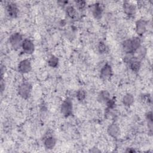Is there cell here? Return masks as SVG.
Returning <instances> with one entry per match:
<instances>
[{
	"mask_svg": "<svg viewBox=\"0 0 153 153\" xmlns=\"http://www.w3.org/2000/svg\"><path fill=\"white\" fill-rule=\"evenodd\" d=\"M112 75V69L111 65L106 63L100 69V76L103 80H107L109 79Z\"/></svg>",
	"mask_w": 153,
	"mask_h": 153,
	"instance_id": "cell-4",
	"label": "cell"
},
{
	"mask_svg": "<svg viewBox=\"0 0 153 153\" xmlns=\"http://www.w3.org/2000/svg\"><path fill=\"white\" fill-rule=\"evenodd\" d=\"M0 85H1V87H1V93H2V91L5 89V83L4 82V81L2 80V79H1V84H0Z\"/></svg>",
	"mask_w": 153,
	"mask_h": 153,
	"instance_id": "cell-26",
	"label": "cell"
},
{
	"mask_svg": "<svg viewBox=\"0 0 153 153\" xmlns=\"http://www.w3.org/2000/svg\"><path fill=\"white\" fill-rule=\"evenodd\" d=\"M146 118L148 121V126L151 131H152V112L149 111L146 114Z\"/></svg>",
	"mask_w": 153,
	"mask_h": 153,
	"instance_id": "cell-23",
	"label": "cell"
},
{
	"mask_svg": "<svg viewBox=\"0 0 153 153\" xmlns=\"http://www.w3.org/2000/svg\"><path fill=\"white\" fill-rule=\"evenodd\" d=\"M123 10L124 13L129 16H132L134 15L136 13L135 5L129 2H125L123 4Z\"/></svg>",
	"mask_w": 153,
	"mask_h": 153,
	"instance_id": "cell-10",
	"label": "cell"
},
{
	"mask_svg": "<svg viewBox=\"0 0 153 153\" xmlns=\"http://www.w3.org/2000/svg\"><path fill=\"white\" fill-rule=\"evenodd\" d=\"M107 131L109 135L113 138H117L120 134V127L116 123L110 124L107 128Z\"/></svg>",
	"mask_w": 153,
	"mask_h": 153,
	"instance_id": "cell-8",
	"label": "cell"
},
{
	"mask_svg": "<svg viewBox=\"0 0 153 153\" xmlns=\"http://www.w3.org/2000/svg\"><path fill=\"white\" fill-rule=\"evenodd\" d=\"M32 85L29 82H23L21 83L18 87V93L23 99H27L31 93Z\"/></svg>",
	"mask_w": 153,
	"mask_h": 153,
	"instance_id": "cell-1",
	"label": "cell"
},
{
	"mask_svg": "<svg viewBox=\"0 0 153 153\" xmlns=\"http://www.w3.org/2000/svg\"><path fill=\"white\" fill-rule=\"evenodd\" d=\"M23 41V39L22 35L19 32H15L13 33L9 38L10 44L15 50H17L20 47H22Z\"/></svg>",
	"mask_w": 153,
	"mask_h": 153,
	"instance_id": "cell-2",
	"label": "cell"
},
{
	"mask_svg": "<svg viewBox=\"0 0 153 153\" xmlns=\"http://www.w3.org/2000/svg\"><path fill=\"white\" fill-rule=\"evenodd\" d=\"M102 12H103V9L102 6L100 5V4L96 3L93 6L92 13L96 19H100L102 15Z\"/></svg>",
	"mask_w": 153,
	"mask_h": 153,
	"instance_id": "cell-13",
	"label": "cell"
},
{
	"mask_svg": "<svg viewBox=\"0 0 153 153\" xmlns=\"http://www.w3.org/2000/svg\"><path fill=\"white\" fill-rule=\"evenodd\" d=\"M6 10L8 13V14L13 18H15L17 16L19 10L16 4L12 2H9L7 4Z\"/></svg>",
	"mask_w": 153,
	"mask_h": 153,
	"instance_id": "cell-9",
	"label": "cell"
},
{
	"mask_svg": "<svg viewBox=\"0 0 153 153\" xmlns=\"http://www.w3.org/2000/svg\"><path fill=\"white\" fill-rule=\"evenodd\" d=\"M128 64L130 69L133 72H137L141 67V60L134 56L128 62Z\"/></svg>",
	"mask_w": 153,
	"mask_h": 153,
	"instance_id": "cell-11",
	"label": "cell"
},
{
	"mask_svg": "<svg viewBox=\"0 0 153 153\" xmlns=\"http://www.w3.org/2000/svg\"><path fill=\"white\" fill-rule=\"evenodd\" d=\"M106 105H107V106H108V108H109V109H112V108H113L114 106H115V102H114V100H113V99H109L106 103Z\"/></svg>",
	"mask_w": 153,
	"mask_h": 153,
	"instance_id": "cell-25",
	"label": "cell"
},
{
	"mask_svg": "<svg viewBox=\"0 0 153 153\" xmlns=\"http://www.w3.org/2000/svg\"><path fill=\"white\" fill-rule=\"evenodd\" d=\"M131 44H132L134 52L135 53L136 51L141 46V40L139 37L136 36L131 38Z\"/></svg>",
	"mask_w": 153,
	"mask_h": 153,
	"instance_id": "cell-17",
	"label": "cell"
},
{
	"mask_svg": "<svg viewBox=\"0 0 153 153\" xmlns=\"http://www.w3.org/2000/svg\"><path fill=\"white\" fill-rule=\"evenodd\" d=\"M75 4H76V7L78 9L82 10L85 8V5H86V2H85V1H82V0L76 1H75Z\"/></svg>",
	"mask_w": 153,
	"mask_h": 153,
	"instance_id": "cell-24",
	"label": "cell"
},
{
	"mask_svg": "<svg viewBox=\"0 0 153 153\" xmlns=\"http://www.w3.org/2000/svg\"><path fill=\"white\" fill-rule=\"evenodd\" d=\"M147 22L144 20H139L136 22V32L139 36L143 35L146 30Z\"/></svg>",
	"mask_w": 153,
	"mask_h": 153,
	"instance_id": "cell-7",
	"label": "cell"
},
{
	"mask_svg": "<svg viewBox=\"0 0 153 153\" xmlns=\"http://www.w3.org/2000/svg\"><path fill=\"white\" fill-rule=\"evenodd\" d=\"M110 99V94L106 90H102L97 96V100L100 103H106Z\"/></svg>",
	"mask_w": 153,
	"mask_h": 153,
	"instance_id": "cell-15",
	"label": "cell"
},
{
	"mask_svg": "<svg viewBox=\"0 0 153 153\" xmlns=\"http://www.w3.org/2000/svg\"><path fill=\"white\" fill-rule=\"evenodd\" d=\"M136 52H137V57H136L141 60L145 56V54H146V50L145 49V47H143L140 46L136 51Z\"/></svg>",
	"mask_w": 153,
	"mask_h": 153,
	"instance_id": "cell-21",
	"label": "cell"
},
{
	"mask_svg": "<svg viewBox=\"0 0 153 153\" xmlns=\"http://www.w3.org/2000/svg\"><path fill=\"white\" fill-rule=\"evenodd\" d=\"M56 143V140L55 137H54L52 136H49L47 137L44 141V145L45 148L48 149H53Z\"/></svg>",
	"mask_w": 153,
	"mask_h": 153,
	"instance_id": "cell-12",
	"label": "cell"
},
{
	"mask_svg": "<svg viewBox=\"0 0 153 153\" xmlns=\"http://www.w3.org/2000/svg\"><path fill=\"white\" fill-rule=\"evenodd\" d=\"M76 99L78 101L82 102L83 101L86 97V92L83 89H79L77 91L76 94Z\"/></svg>",
	"mask_w": 153,
	"mask_h": 153,
	"instance_id": "cell-20",
	"label": "cell"
},
{
	"mask_svg": "<svg viewBox=\"0 0 153 153\" xmlns=\"http://www.w3.org/2000/svg\"><path fill=\"white\" fill-rule=\"evenodd\" d=\"M136 151L134 149H131V148H127V150H126V152H135Z\"/></svg>",
	"mask_w": 153,
	"mask_h": 153,
	"instance_id": "cell-27",
	"label": "cell"
},
{
	"mask_svg": "<svg viewBox=\"0 0 153 153\" xmlns=\"http://www.w3.org/2000/svg\"><path fill=\"white\" fill-rule=\"evenodd\" d=\"M32 69V65L29 59H24L20 61L18 65V70L22 74H27Z\"/></svg>",
	"mask_w": 153,
	"mask_h": 153,
	"instance_id": "cell-6",
	"label": "cell"
},
{
	"mask_svg": "<svg viewBox=\"0 0 153 153\" xmlns=\"http://www.w3.org/2000/svg\"><path fill=\"white\" fill-rule=\"evenodd\" d=\"M66 14L71 19H74L76 16V11L73 6H68L66 8Z\"/></svg>",
	"mask_w": 153,
	"mask_h": 153,
	"instance_id": "cell-19",
	"label": "cell"
},
{
	"mask_svg": "<svg viewBox=\"0 0 153 153\" xmlns=\"http://www.w3.org/2000/svg\"><path fill=\"white\" fill-rule=\"evenodd\" d=\"M71 99L69 97L66 98L62 103L60 107L61 113L66 117L70 116L72 114L73 106Z\"/></svg>",
	"mask_w": 153,
	"mask_h": 153,
	"instance_id": "cell-3",
	"label": "cell"
},
{
	"mask_svg": "<svg viewBox=\"0 0 153 153\" xmlns=\"http://www.w3.org/2000/svg\"><path fill=\"white\" fill-rule=\"evenodd\" d=\"M22 48L23 51L28 54H32L35 50V46L32 41L29 38H26L23 39L22 45Z\"/></svg>",
	"mask_w": 153,
	"mask_h": 153,
	"instance_id": "cell-5",
	"label": "cell"
},
{
	"mask_svg": "<svg viewBox=\"0 0 153 153\" xmlns=\"http://www.w3.org/2000/svg\"><path fill=\"white\" fill-rule=\"evenodd\" d=\"M134 97L133 96L130 94V93H127L126 94L122 99L123 103L126 106H130L131 105H133L134 103Z\"/></svg>",
	"mask_w": 153,
	"mask_h": 153,
	"instance_id": "cell-16",
	"label": "cell"
},
{
	"mask_svg": "<svg viewBox=\"0 0 153 153\" xmlns=\"http://www.w3.org/2000/svg\"><path fill=\"white\" fill-rule=\"evenodd\" d=\"M48 65L51 68H56L59 65V59L55 56H51L48 60Z\"/></svg>",
	"mask_w": 153,
	"mask_h": 153,
	"instance_id": "cell-18",
	"label": "cell"
},
{
	"mask_svg": "<svg viewBox=\"0 0 153 153\" xmlns=\"http://www.w3.org/2000/svg\"><path fill=\"white\" fill-rule=\"evenodd\" d=\"M97 49H98L99 52L100 54H103V53H105L106 52L107 49H108V47H107L106 44L104 42L101 41L98 44Z\"/></svg>",
	"mask_w": 153,
	"mask_h": 153,
	"instance_id": "cell-22",
	"label": "cell"
},
{
	"mask_svg": "<svg viewBox=\"0 0 153 153\" xmlns=\"http://www.w3.org/2000/svg\"><path fill=\"white\" fill-rule=\"evenodd\" d=\"M123 49L126 54H134L131 39L125 40L123 43Z\"/></svg>",
	"mask_w": 153,
	"mask_h": 153,
	"instance_id": "cell-14",
	"label": "cell"
}]
</instances>
